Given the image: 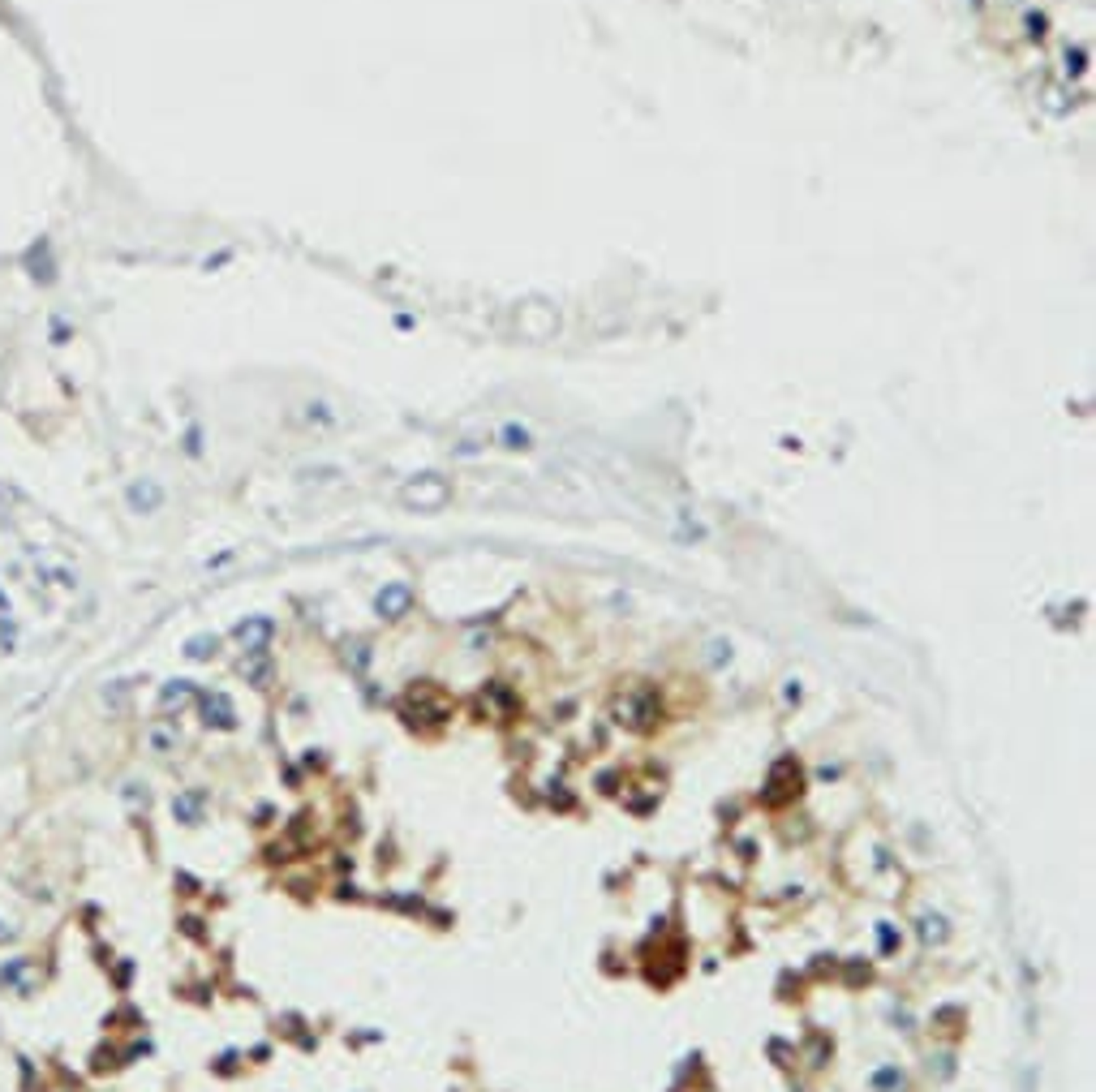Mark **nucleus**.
Instances as JSON below:
<instances>
[{
    "instance_id": "nucleus-1",
    "label": "nucleus",
    "mask_w": 1096,
    "mask_h": 1092,
    "mask_svg": "<svg viewBox=\"0 0 1096 1092\" xmlns=\"http://www.w3.org/2000/svg\"><path fill=\"white\" fill-rule=\"evenodd\" d=\"M658 714H662V706H658L654 688H632L615 701V723L628 731H649L658 723Z\"/></svg>"
},
{
    "instance_id": "nucleus-2",
    "label": "nucleus",
    "mask_w": 1096,
    "mask_h": 1092,
    "mask_svg": "<svg viewBox=\"0 0 1096 1092\" xmlns=\"http://www.w3.org/2000/svg\"><path fill=\"white\" fill-rule=\"evenodd\" d=\"M796 796H800V761L787 753V757H778V761L770 766L765 787H761V804H765V809H783V804L796 800Z\"/></svg>"
},
{
    "instance_id": "nucleus-3",
    "label": "nucleus",
    "mask_w": 1096,
    "mask_h": 1092,
    "mask_svg": "<svg viewBox=\"0 0 1096 1092\" xmlns=\"http://www.w3.org/2000/svg\"><path fill=\"white\" fill-rule=\"evenodd\" d=\"M448 499H452V486L439 474H422V478H409L400 486V503L409 512H439V507H448Z\"/></svg>"
},
{
    "instance_id": "nucleus-4",
    "label": "nucleus",
    "mask_w": 1096,
    "mask_h": 1092,
    "mask_svg": "<svg viewBox=\"0 0 1096 1092\" xmlns=\"http://www.w3.org/2000/svg\"><path fill=\"white\" fill-rule=\"evenodd\" d=\"M0 985L13 989V993H22V998H30V993L39 989V960H35V955L4 960V964H0Z\"/></svg>"
},
{
    "instance_id": "nucleus-5",
    "label": "nucleus",
    "mask_w": 1096,
    "mask_h": 1092,
    "mask_svg": "<svg viewBox=\"0 0 1096 1092\" xmlns=\"http://www.w3.org/2000/svg\"><path fill=\"white\" fill-rule=\"evenodd\" d=\"M198 710H203V723L211 731H237V723H242L233 697L220 693V688H216V693H203V697H198Z\"/></svg>"
},
{
    "instance_id": "nucleus-6",
    "label": "nucleus",
    "mask_w": 1096,
    "mask_h": 1092,
    "mask_svg": "<svg viewBox=\"0 0 1096 1092\" xmlns=\"http://www.w3.org/2000/svg\"><path fill=\"white\" fill-rule=\"evenodd\" d=\"M207 804H211V792L207 787H185L172 796V817L181 826H203L207 822Z\"/></svg>"
},
{
    "instance_id": "nucleus-7",
    "label": "nucleus",
    "mask_w": 1096,
    "mask_h": 1092,
    "mask_svg": "<svg viewBox=\"0 0 1096 1092\" xmlns=\"http://www.w3.org/2000/svg\"><path fill=\"white\" fill-rule=\"evenodd\" d=\"M374 611H378L383 619H404V615L413 611V590H409L404 581L383 585V590H378V598H374Z\"/></svg>"
},
{
    "instance_id": "nucleus-8",
    "label": "nucleus",
    "mask_w": 1096,
    "mask_h": 1092,
    "mask_svg": "<svg viewBox=\"0 0 1096 1092\" xmlns=\"http://www.w3.org/2000/svg\"><path fill=\"white\" fill-rule=\"evenodd\" d=\"M271 636H275V624H271L267 615H258V619H245L242 628H237V645H242L245 654H267Z\"/></svg>"
},
{
    "instance_id": "nucleus-9",
    "label": "nucleus",
    "mask_w": 1096,
    "mask_h": 1092,
    "mask_svg": "<svg viewBox=\"0 0 1096 1092\" xmlns=\"http://www.w3.org/2000/svg\"><path fill=\"white\" fill-rule=\"evenodd\" d=\"M146 748H151L155 757H172V753L181 748V727H177V719H155V723L146 727Z\"/></svg>"
},
{
    "instance_id": "nucleus-10",
    "label": "nucleus",
    "mask_w": 1096,
    "mask_h": 1092,
    "mask_svg": "<svg viewBox=\"0 0 1096 1092\" xmlns=\"http://www.w3.org/2000/svg\"><path fill=\"white\" fill-rule=\"evenodd\" d=\"M194 697H198L194 680H168V684L159 688V710H168V714L177 710V714H181V710H185Z\"/></svg>"
},
{
    "instance_id": "nucleus-11",
    "label": "nucleus",
    "mask_w": 1096,
    "mask_h": 1092,
    "mask_svg": "<svg viewBox=\"0 0 1096 1092\" xmlns=\"http://www.w3.org/2000/svg\"><path fill=\"white\" fill-rule=\"evenodd\" d=\"M916 934H920L925 947H942V942L951 938V925H946L942 912H920V916H916Z\"/></svg>"
},
{
    "instance_id": "nucleus-12",
    "label": "nucleus",
    "mask_w": 1096,
    "mask_h": 1092,
    "mask_svg": "<svg viewBox=\"0 0 1096 1092\" xmlns=\"http://www.w3.org/2000/svg\"><path fill=\"white\" fill-rule=\"evenodd\" d=\"M868 1089L873 1092H907V1076H903V1067L886 1063V1067H877V1071L868 1076Z\"/></svg>"
},
{
    "instance_id": "nucleus-13",
    "label": "nucleus",
    "mask_w": 1096,
    "mask_h": 1092,
    "mask_svg": "<svg viewBox=\"0 0 1096 1092\" xmlns=\"http://www.w3.org/2000/svg\"><path fill=\"white\" fill-rule=\"evenodd\" d=\"M242 675L254 684V688H267V684H271V662H267V654H245Z\"/></svg>"
},
{
    "instance_id": "nucleus-14",
    "label": "nucleus",
    "mask_w": 1096,
    "mask_h": 1092,
    "mask_svg": "<svg viewBox=\"0 0 1096 1092\" xmlns=\"http://www.w3.org/2000/svg\"><path fill=\"white\" fill-rule=\"evenodd\" d=\"M211 654H216V636H190V641H185V658L207 662Z\"/></svg>"
},
{
    "instance_id": "nucleus-15",
    "label": "nucleus",
    "mask_w": 1096,
    "mask_h": 1092,
    "mask_svg": "<svg viewBox=\"0 0 1096 1092\" xmlns=\"http://www.w3.org/2000/svg\"><path fill=\"white\" fill-rule=\"evenodd\" d=\"M877 947H881V955H894V951H899V929H894L890 921L877 925Z\"/></svg>"
},
{
    "instance_id": "nucleus-16",
    "label": "nucleus",
    "mask_w": 1096,
    "mask_h": 1092,
    "mask_svg": "<svg viewBox=\"0 0 1096 1092\" xmlns=\"http://www.w3.org/2000/svg\"><path fill=\"white\" fill-rule=\"evenodd\" d=\"M929 1071H933L938 1080H955V1054H938V1058H929Z\"/></svg>"
},
{
    "instance_id": "nucleus-17",
    "label": "nucleus",
    "mask_w": 1096,
    "mask_h": 1092,
    "mask_svg": "<svg viewBox=\"0 0 1096 1092\" xmlns=\"http://www.w3.org/2000/svg\"><path fill=\"white\" fill-rule=\"evenodd\" d=\"M9 942H13V929H9V921L0 916V947H9Z\"/></svg>"
}]
</instances>
